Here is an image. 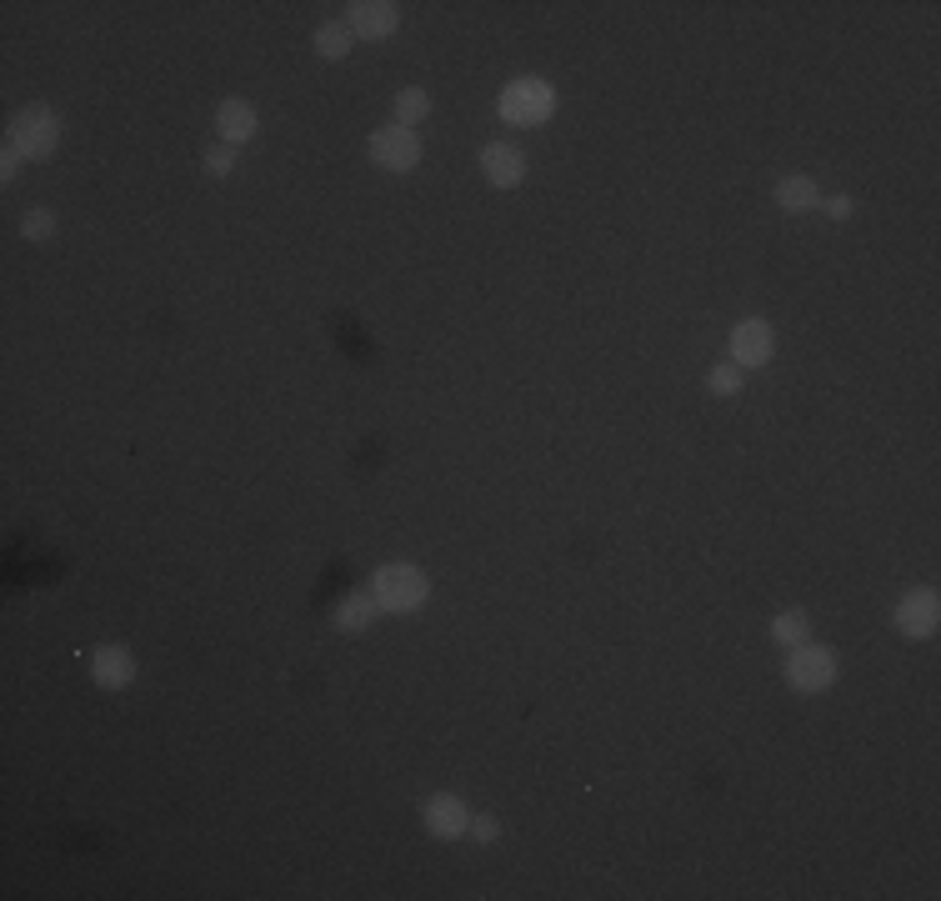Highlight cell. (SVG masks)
<instances>
[{
  "label": "cell",
  "mask_w": 941,
  "mask_h": 901,
  "mask_svg": "<svg viewBox=\"0 0 941 901\" xmlns=\"http://www.w3.org/2000/svg\"><path fill=\"white\" fill-rule=\"evenodd\" d=\"M0 176H6V180H16V176H20V156H16L10 146L0 150Z\"/></svg>",
  "instance_id": "cell-22"
},
{
  "label": "cell",
  "mask_w": 941,
  "mask_h": 901,
  "mask_svg": "<svg viewBox=\"0 0 941 901\" xmlns=\"http://www.w3.org/2000/svg\"><path fill=\"white\" fill-rule=\"evenodd\" d=\"M426 116H430V96H426V90H416V86L400 90V96H396V126L410 130L416 120H426Z\"/></svg>",
  "instance_id": "cell-16"
},
{
  "label": "cell",
  "mask_w": 941,
  "mask_h": 901,
  "mask_svg": "<svg viewBox=\"0 0 941 901\" xmlns=\"http://www.w3.org/2000/svg\"><path fill=\"white\" fill-rule=\"evenodd\" d=\"M216 130H220V146H246L256 136V106L250 100H226L216 110Z\"/></svg>",
  "instance_id": "cell-12"
},
{
  "label": "cell",
  "mask_w": 941,
  "mask_h": 901,
  "mask_svg": "<svg viewBox=\"0 0 941 901\" xmlns=\"http://www.w3.org/2000/svg\"><path fill=\"white\" fill-rule=\"evenodd\" d=\"M6 146L16 150L20 160H46V156H56V146H60V116H56L50 106H26V110H16Z\"/></svg>",
  "instance_id": "cell-2"
},
{
  "label": "cell",
  "mask_w": 941,
  "mask_h": 901,
  "mask_svg": "<svg viewBox=\"0 0 941 901\" xmlns=\"http://www.w3.org/2000/svg\"><path fill=\"white\" fill-rule=\"evenodd\" d=\"M786 681L791 691H826L831 681H836V651L831 646H791V661H786Z\"/></svg>",
  "instance_id": "cell-5"
},
{
  "label": "cell",
  "mask_w": 941,
  "mask_h": 901,
  "mask_svg": "<svg viewBox=\"0 0 941 901\" xmlns=\"http://www.w3.org/2000/svg\"><path fill=\"white\" fill-rule=\"evenodd\" d=\"M551 116H556V90H551V80L521 76L501 90V120H511V126H541V120H551Z\"/></svg>",
  "instance_id": "cell-3"
},
{
  "label": "cell",
  "mask_w": 941,
  "mask_h": 901,
  "mask_svg": "<svg viewBox=\"0 0 941 901\" xmlns=\"http://www.w3.org/2000/svg\"><path fill=\"white\" fill-rule=\"evenodd\" d=\"M826 210H831V220H846V216H851V200H846V196H831Z\"/></svg>",
  "instance_id": "cell-23"
},
{
  "label": "cell",
  "mask_w": 941,
  "mask_h": 901,
  "mask_svg": "<svg viewBox=\"0 0 941 901\" xmlns=\"http://www.w3.org/2000/svg\"><path fill=\"white\" fill-rule=\"evenodd\" d=\"M481 170H486L491 186L511 190V186H521V176H526V156H521L511 140H491V146L481 150Z\"/></svg>",
  "instance_id": "cell-10"
},
{
  "label": "cell",
  "mask_w": 941,
  "mask_h": 901,
  "mask_svg": "<svg viewBox=\"0 0 941 901\" xmlns=\"http://www.w3.org/2000/svg\"><path fill=\"white\" fill-rule=\"evenodd\" d=\"M771 350H776V336H771L766 320H736V330H731V356H736V366L756 370L771 360Z\"/></svg>",
  "instance_id": "cell-7"
},
{
  "label": "cell",
  "mask_w": 941,
  "mask_h": 901,
  "mask_svg": "<svg viewBox=\"0 0 941 901\" xmlns=\"http://www.w3.org/2000/svg\"><path fill=\"white\" fill-rule=\"evenodd\" d=\"M771 641H781V646H801V641H806V616H801V611H781V616L771 621Z\"/></svg>",
  "instance_id": "cell-17"
},
{
  "label": "cell",
  "mask_w": 941,
  "mask_h": 901,
  "mask_svg": "<svg viewBox=\"0 0 941 901\" xmlns=\"http://www.w3.org/2000/svg\"><path fill=\"white\" fill-rule=\"evenodd\" d=\"M370 596H376V606L390 611V616H410V611H420V601L430 596V581L420 576L416 566H406V561H390V566L376 571Z\"/></svg>",
  "instance_id": "cell-1"
},
{
  "label": "cell",
  "mask_w": 941,
  "mask_h": 901,
  "mask_svg": "<svg viewBox=\"0 0 941 901\" xmlns=\"http://www.w3.org/2000/svg\"><path fill=\"white\" fill-rule=\"evenodd\" d=\"M90 676H96V686L120 691V686H130V681H136V661H130L126 646H100L96 661H90Z\"/></svg>",
  "instance_id": "cell-11"
},
{
  "label": "cell",
  "mask_w": 941,
  "mask_h": 901,
  "mask_svg": "<svg viewBox=\"0 0 941 901\" xmlns=\"http://www.w3.org/2000/svg\"><path fill=\"white\" fill-rule=\"evenodd\" d=\"M741 380H746V376H741V366H711L706 386L716 390V396H736V390H741Z\"/></svg>",
  "instance_id": "cell-18"
},
{
  "label": "cell",
  "mask_w": 941,
  "mask_h": 901,
  "mask_svg": "<svg viewBox=\"0 0 941 901\" xmlns=\"http://www.w3.org/2000/svg\"><path fill=\"white\" fill-rule=\"evenodd\" d=\"M350 40H356V36H350V26H346V20H326V26L316 30V50H320V56H326V60H340V56H346V50H350Z\"/></svg>",
  "instance_id": "cell-15"
},
{
  "label": "cell",
  "mask_w": 941,
  "mask_h": 901,
  "mask_svg": "<svg viewBox=\"0 0 941 901\" xmlns=\"http://www.w3.org/2000/svg\"><path fill=\"white\" fill-rule=\"evenodd\" d=\"M471 831H476V841H496L501 836V821L496 816H471Z\"/></svg>",
  "instance_id": "cell-21"
},
{
  "label": "cell",
  "mask_w": 941,
  "mask_h": 901,
  "mask_svg": "<svg viewBox=\"0 0 941 901\" xmlns=\"http://www.w3.org/2000/svg\"><path fill=\"white\" fill-rule=\"evenodd\" d=\"M891 621H897V631L901 636H911V641H927L931 631L941 626V596L931 586H917V591H907V596L897 601V611H891Z\"/></svg>",
  "instance_id": "cell-6"
},
{
  "label": "cell",
  "mask_w": 941,
  "mask_h": 901,
  "mask_svg": "<svg viewBox=\"0 0 941 901\" xmlns=\"http://www.w3.org/2000/svg\"><path fill=\"white\" fill-rule=\"evenodd\" d=\"M366 150L380 170H390V176H406V170H416V160H420V140H416V130H406V126L370 130Z\"/></svg>",
  "instance_id": "cell-4"
},
{
  "label": "cell",
  "mask_w": 941,
  "mask_h": 901,
  "mask_svg": "<svg viewBox=\"0 0 941 901\" xmlns=\"http://www.w3.org/2000/svg\"><path fill=\"white\" fill-rule=\"evenodd\" d=\"M346 26H350V36H360V40H386L390 30L400 26V10L390 6V0H356Z\"/></svg>",
  "instance_id": "cell-9"
},
{
  "label": "cell",
  "mask_w": 941,
  "mask_h": 901,
  "mask_svg": "<svg viewBox=\"0 0 941 901\" xmlns=\"http://www.w3.org/2000/svg\"><path fill=\"white\" fill-rule=\"evenodd\" d=\"M821 200V190H816V180L811 176H786L776 186V206L781 210H811Z\"/></svg>",
  "instance_id": "cell-14"
},
{
  "label": "cell",
  "mask_w": 941,
  "mask_h": 901,
  "mask_svg": "<svg viewBox=\"0 0 941 901\" xmlns=\"http://www.w3.org/2000/svg\"><path fill=\"white\" fill-rule=\"evenodd\" d=\"M20 230H26V240H46L50 230H56V216H50V210H30Z\"/></svg>",
  "instance_id": "cell-20"
},
{
  "label": "cell",
  "mask_w": 941,
  "mask_h": 901,
  "mask_svg": "<svg viewBox=\"0 0 941 901\" xmlns=\"http://www.w3.org/2000/svg\"><path fill=\"white\" fill-rule=\"evenodd\" d=\"M206 170H210V176H230V170H236V146H210L206 150Z\"/></svg>",
  "instance_id": "cell-19"
},
{
  "label": "cell",
  "mask_w": 941,
  "mask_h": 901,
  "mask_svg": "<svg viewBox=\"0 0 941 901\" xmlns=\"http://www.w3.org/2000/svg\"><path fill=\"white\" fill-rule=\"evenodd\" d=\"M376 596L370 591H346V596L336 601V626L340 631H366L370 621H376Z\"/></svg>",
  "instance_id": "cell-13"
},
{
  "label": "cell",
  "mask_w": 941,
  "mask_h": 901,
  "mask_svg": "<svg viewBox=\"0 0 941 901\" xmlns=\"http://www.w3.org/2000/svg\"><path fill=\"white\" fill-rule=\"evenodd\" d=\"M420 816H426V831L440 841H456L471 831V806L460 796H430L426 806H420Z\"/></svg>",
  "instance_id": "cell-8"
}]
</instances>
